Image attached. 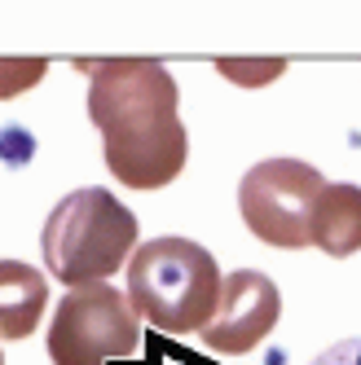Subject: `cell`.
Returning <instances> with one entry per match:
<instances>
[{
    "label": "cell",
    "instance_id": "obj_1",
    "mask_svg": "<svg viewBox=\"0 0 361 365\" xmlns=\"http://www.w3.org/2000/svg\"><path fill=\"white\" fill-rule=\"evenodd\" d=\"M88 80V119L106 145V168L133 190H163L180 176L190 154L176 115V80L154 58L80 62Z\"/></svg>",
    "mask_w": 361,
    "mask_h": 365
},
{
    "label": "cell",
    "instance_id": "obj_7",
    "mask_svg": "<svg viewBox=\"0 0 361 365\" xmlns=\"http://www.w3.org/2000/svg\"><path fill=\"white\" fill-rule=\"evenodd\" d=\"M49 308V282L22 259H0V339H27Z\"/></svg>",
    "mask_w": 361,
    "mask_h": 365
},
{
    "label": "cell",
    "instance_id": "obj_5",
    "mask_svg": "<svg viewBox=\"0 0 361 365\" xmlns=\"http://www.w3.org/2000/svg\"><path fill=\"white\" fill-rule=\"evenodd\" d=\"M322 190L326 180L317 168L300 159H265L243 176L238 207L247 229L260 242L278 251H304L313 247V212Z\"/></svg>",
    "mask_w": 361,
    "mask_h": 365
},
{
    "label": "cell",
    "instance_id": "obj_4",
    "mask_svg": "<svg viewBox=\"0 0 361 365\" xmlns=\"http://www.w3.org/2000/svg\"><path fill=\"white\" fill-rule=\"evenodd\" d=\"M141 348V312L128 291L97 282L66 291L58 299L54 326H49V356L54 365H106L137 356Z\"/></svg>",
    "mask_w": 361,
    "mask_h": 365
},
{
    "label": "cell",
    "instance_id": "obj_6",
    "mask_svg": "<svg viewBox=\"0 0 361 365\" xmlns=\"http://www.w3.org/2000/svg\"><path fill=\"white\" fill-rule=\"evenodd\" d=\"M278 317H282L278 286L255 269H238L220 286V304H216V317L208 322V330H203V344L220 356H247L255 344L269 339Z\"/></svg>",
    "mask_w": 361,
    "mask_h": 365
},
{
    "label": "cell",
    "instance_id": "obj_3",
    "mask_svg": "<svg viewBox=\"0 0 361 365\" xmlns=\"http://www.w3.org/2000/svg\"><path fill=\"white\" fill-rule=\"evenodd\" d=\"M220 269L208 247L190 238H154L128 259V299L168 334H203L220 304Z\"/></svg>",
    "mask_w": 361,
    "mask_h": 365
},
{
    "label": "cell",
    "instance_id": "obj_9",
    "mask_svg": "<svg viewBox=\"0 0 361 365\" xmlns=\"http://www.w3.org/2000/svg\"><path fill=\"white\" fill-rule=\"evenodd\" d=\"M44 71H49L44 58H31V62L9 58V62H0V97H14V93H22V88H36V84L44 80Z\"/></svg>",
    "mask_w": 361,
    "mask_h": 365
},
{
    "label": "cell",
    "instance_id": "obj_10",
    "mask_svg": "<svg viewBox=\"0 0 361 365\" xmlns=\"http://www.w3.org/2000/svg\"><path fill=\"white\" fill-rule=\"evenodd\" d=\"M220 71L238 84H269L273 75H282V62H220Z\"/></svg>",
    "mask_w": 361,
    "mask_h": 365
},
{
    "label": "cell",
    "instance_id": "obj_2",
    "mask_svg": "<svg viewBox=\"0 0 361 365\" xmlns=\"http://www.w3.org/2000/svg\"><path fill=\"white\" fill-rule=\"evenodd\" d=\"M44 264L62 286H97L137 255V216L101 185L66 194L40 233Z\"/></svg>",
    "mask_w": 361,
    "mask_h": 365
},
{
    "label": "cell",
    "instance_id": "obj_11",
    "mask_svg": "<svg viewBox=\"0 0 361 365\" xmlns=\"http://www.w3.org/2000/svg\"><path fill=\"white\" fill-rule=\"evenodd\" d=\"M313 365H361V339H344V344L326 348Z\"/></svg>",
    "mask_w": 361,
    "mask_h": 365
},
{
    "label": "cell",
    "instance_id": "obj_12",
    "mask_svg": "<svg viewBox=\"0 0 361 365\" xmlns=\"http://www.w3.org/2000/svg\"><path fill=\"white\" fill-rule=\"evenodd\" d=\"M0 365H5V356H0Z\"/></svg>",
    "mask_w": 361,
    "mask_h": 365
},
{
    "label": "cell",
    "instance_id": "obj_8",
    "mask_svg": "<svg viewBox=\"0 0 361 365\" xmlns=\"http://www.w3.org/2000/svg\"><path fill=\"white\" fill-rule=\"evenodd\" d=\"M313 247L344 259L361 251V185H326L313 212Z\"/></svg>",
    "mask_w": 361,
    "mask_h": 365
}]
</instances>
